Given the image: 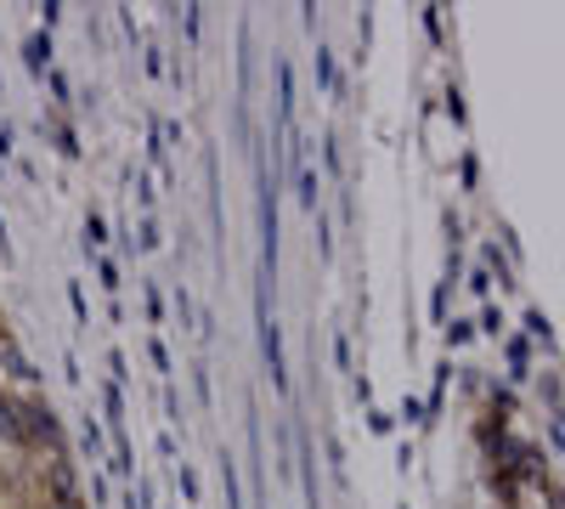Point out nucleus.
Here are the masks:
<instances>
[{
	"label": "nucleus",
	"instance_id": "9d476101",
	"mask_svg": "<svg viewBox=\"0 0 565 509\" xmlns=\"http://www.w3.org/2000/svg\"><path fill=\"white\" fill-rule=\"evenodd\" d=\"M103 238H108V221H103L97 210H90V215H85V250H97Z\"/></svg>",
	"mask_w": 565,
	"mask_h": 509
},
{
	"label": "nucleus",
	"instance_id": "0eeeda50",
	"mask_svg": "<svg viewBox=\"0 0 565 509\" xmlns=\"http://www.w3.org/2000/svg\"><path fill=\"white\" fill-rule=\"evenodd\" d=\"M221 481H226V509H244V498H238V465H232V453H221Z\"/></svg>",
	"mask_w": 565,
	"mask_h": 509
},
{
	"label": "nucleus",
	"instance_id": "6e6552de",
	"mask_svg": "<svg viewBox=\"0 0 565 509\" xmlns=\"http://www.w3.org/2000/svg\"><path fill=\"white\" fill-rule=\"evenodd\" d=\"M277 108H282V119L295 114V74H289V63L277 68Z\"/></svg>",
	"mask_w": 565,
	"mask_h": 509
},
{
	"label": "nucleus",
	"instance_id": "a211bd4d",
	"mask_svg": "<svg viewBox=\"0 0 565 509\" xmlns=\"http://www.w3.org/2000/svg\"><path fill=\"white\" fill-rule=\"evenodd\" d=\"M108 374H114V385L130 380V374H125V351H108Z\"/></svg>",
	"mask_w": 565,
	"mask_h": 509
},
{
	"label": "nucleus",
	"instance_id": "aec40b11",
	"mask_svg": "<svg viewBox=\"0 0 565 509\" xmlns=\"http://www.w3.org/2000/svg\"><path fill=\"white\" fill-rule=\"evenodd\" d=\"M181 492H186V503H199V476L181 465Z\"/></svg>",
	"mask_w": 565,
	"mask_h": 509
},
{
	"label": "nucleus",
	"instance_id": "2eb2a0df",
	"mask_svg": "<svg viewBox=\"0 0 565 509\" xmlns=\"http://www.w3.org/2000/svg\"><path fill=\"white\" fill-rule=\"evenodd\" d=\"M300 199L306 210H317V170H300Z\"/></svg>",
	"mask_w": 565,
	"mask_h": 509
},
{
	"label": "nucleus",
	"instance_id": "f03ea898",
	"mask_svg": "<svg viewBox=\"0 0 565 509\" xmlns=\"http://www.w3.org/2000/svg\"><path fill=\"white\" fill-rule=\"evenodd\" d=\"M260 351H266V368H271V385H277V391H289V368H282V335H277V322H271V317L260 322Z\"/></svg>",
	"mask_w": 565,
	"mask_h": 509
},
{
	"label": "nucleus",
	"instance_id": "4be33fe9",
	"mask_svg": "<svg viewBox=\"0 0 565 509\" xmlns=\"http://www.w3.org/2000/svg\"><path fill=\"white\" fill-rule=\"evenodd\" d=\"M0 159H12V125H0Z\"/></svg>",
	"mask_w": 565,
	"mask_h": 509
},
{
	"label": "nucleus",
	"instance_id": "f3484780",
	"mask_svg": "<svg viewBox=\"0 0 565 509\" xmlns=\"http://www.w3.org/2000/svg\"><path fill=\"white\" fill-rule=\"evenodd\" d=\"M79 442H85V453H97V447H103V425H97V420H85Z\"/></svg>",
	"mask_w": 565,
	"mask_h": 509
},
{
	"label": "nucleus",
	"instance_id": "6ab92c4d",
	"mask_svg": "<svg viewBox=\"0 0 565 509\" xmlns=\"http://www.w3.org/2000/svg\"><path fill=\"white\" fill-rule=\"evenodd\" d=\"M63 12H68V7H57V0H45V7H40V18H45V29H57V23H63Z\"/></svg>",
	"mask_w": 565,
	"mask_h": 509
},
{
	"label": "nucleus",
	"instance_id": "412c9836",
	"mask_svg": "<svg viewBox=\"0 0 565 509\" xmlns=\"http://www.w3.org/2000/svg\"><path fill=\"white\" fill-rule=\"evenodd\" d=\"M402 420H413V425H424V402H413V396H407V402H402Z\"/></svg>",
	"mask_w": 565,
	"mask_h": 509
},
{
	"label": "nucleus",
	"instance_id": "20e7f679",
	"mask_svg": "<svg viewBox=\"0 0 565 509\" xmlns=\"http://www.w3.org/2000/svg\"><path fill=\"white\" fill-rule=\"evenodd\" d=\"M0 362H7V374H12V380H40L34 368H29V357H23L12 340H0Z\"/></svg>",
	"mask_w": 565,
	"mask_h": 509
},
{
	"label": "nucleus",
	"instance_id": "39448f33",
	"mask_svg": "<svg viewBox=\"0 0 565 509\" xmlns=\"http://www.w3.org/2000/svg\"><path fill=\"white\" fill-rule=\"evenodd\" d=\"M52 68V34H34L29 40V74H45Z\"/></svg>",
	"mask_w": 565,
	"mask_h": 509
},
{
	"label": "nucleus",
	"instance_id": "4468645a",
	"mask_svg": "<svg viewBox=\"0 0 565 509\" xmlns=\"http://www.w3.org/2000/svg\"><path fill=\"white\" fill-rule=\"evenodd\" d=\"M509 362H514V380H526V340H509Z\"/></svg>",
	"mask_w": 565,
	"mask_h": 509
},
{
	"label": "nucleus",
	"instance_id": "ddd939ff",
	"mask_svg": "<svg viewBox=\"0 0 565 509\" xmlns=\"http://www.w3.org/2000/svg\"><path fill=\"white\" fill-rule=\"evenodd\" d=\"M543 402H548V420H559V380L543 374Z\"/></svg>",
	"mask_w": 565,
	"mask_h": 509
},
{
	"label": "nucleus",
	"instance_id": "dca6fc26",
	"mask_svg": "<svg viewBox=\"0 0 565 509\" xmlns=\"http://www.w3.org/2000/svg\"><path fill=\"white\" fill-rule=\"evenodd\" d=\"M97 277H103L108 295H119V266H114V261H97Z\"/></svg>",
	"mask_w": 565,
	"mask_h": 509
},
{
	"label": "nucleus",
	"instance_id": "9b49d317",
	"mask_svg": "<svg viewBox=\"0 0 565 509\" xmlns=\"http://www.w3.org/2000/svg\"><path fill=\"white\" fill-rule=\"evenodd\" d=\"M317 85H334V52L317 45Z\"/></svg>",
	"mask_w": 565,
	"mask_h": 509
},
{
	"label": "nucleus",
	"instance_id": "f257e3e1",
	"mask_svg": "<svg viewBox=\"0 0 565 509\" xmlns=\"http://www.w3.org/2000/svg\"><path fill=\"white\" fill-rule=\"evenodd\" d=\"M18 407H23V442H57L52 402H18Z\"/></svg>",
	"mask_w": 565,
	"mask_h": 509
},
{
	"label": "nucleus",
	"instance_id": "423d86ee",
	"mask_svg": "<svg viewBox=\"0 0 565 509\" xmlns=\"http://www.w3.org/2000/svg\"><path fill=\"white\" fill-rule=\"evenodd\" d=\"M526 335H532L543 351H554V322H548L543 311H526Z\"/></svg>",
	"mask_w": 565,
	"mask_h": 509
},
{
	"label": "nucleus",
	"instance_id": "1a4fd4ad",
	"mask_svg": "<svg viewBox=\"0 0 565 509\" xmlns=\"http://www.w3.org/2000/svg\"><path fill=\"white\" fill-rule=\"evenodd\" d=\"M469 340H476V322H469V317H452V322H447V346H469Z\"/></svg>",
	"mask_w": 565,
	"mask_h": 509
},
{
	"label": "nucleus",
	"instance_id": "f8f14e48",
	"mask_svg": "<svg viewBox=\"0 0 565 509\" xmlns=\"http://www.w3.org/2000/svg\"><path fill=\"white\" fill-rule=\"evenodd\" d=\"M68 306H74V322L85 329V322H90V306H85V289H79V284H68Z\"/></svg>",
	"mask_w": 565,
	"mask_h": 509
},
{
	"label": "nucleus",
	"instance_id": "5701e85b",
	"mask_svg": "<svg viewBox=\"0 0 565 509\" xmlns=\"http://www.w3.org/2000/svg\"><path fill=\"white\" fill-rule=\"evenodd\" d=\"M0 255H12V244H7V221H0Z\"/></svg>",
	"mask_w": 565,
	"mask_h": 509
},
{
	"label": "nucleus",
	"instance_id": "7ed1b4c3",
	"mask_svg": "<svg viewBox=\"0 0 565 509\" xmlns=\"http://www.w3.org/2000/svg\"><path fill=\"white\" fill-rule=\"evenodd\" d=\"M0 436L18 442V447H29V442H23V407H18L7 391H0Z\"/></svg>",
	"mask_w": 565,
	"mask_h": 509
}]
</instances>
